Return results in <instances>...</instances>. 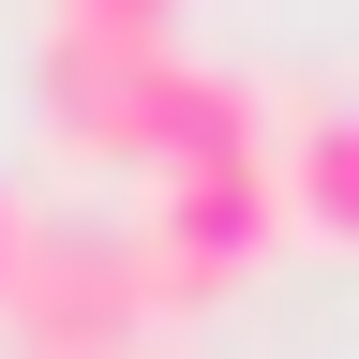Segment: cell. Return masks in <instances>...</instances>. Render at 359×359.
I'll return each mask as SVG.
<instances>
[{
    "mask_svg": "<svg viewBox=\"0 0 359 359\" xmlns=\"http://www.w3.org/2000/svg\"><path fill=\"white\" fill-rule=\"evenodd\" d=\"M30 359H135L150 344V255H135L120 210H30L15 285H0Z\"/></svg>",
    "mask_w": 359,
    "mask_h": 359,
    "instance_id": "cell-1",
    "label": "cell"
},
{
    "mask_svg": "<svg viewBox=\"0 0 359 359\" xmlns=\"http://www.w3.org/2000/svg\"><path fill=\"white\" fill-rule=\"evenodd\" d=\"M269 240H285V180H269V150H224V165H165L150 210H135V255H150V314H210L240 299Z\"/></svg>",
    "mask_w": 359,
    "mask_h": 359,
    "instance_id": "cell-2",
    "label": "cell"
},
{
    "mask_svg": "<svg viewBox=\"0 0 359 359\" xmlns=\"http://www.w3.org/2000/svg\"><path fill=\"white\" fill-rule=\"evenodd\" d=\"M165 60H180V45H120V30H60V15H45V45H30V120H45V150H60V165H135V150H150Z\"/></svg>",
    "mask_w": 359,
    "mask_h": 359,
    "instance_id": "cell-3",
    "label": "cell"
},
{
    "mask_svg": "<svg viewBox=\"0 0 359 359\" xmlns=\"http://www.w3.org/2000/svg\"><path fill=\"white\" fill-rule=\"evenodd\" d=\"M269 180H285V224H299V240L359 255V105H299V135L269 150Z\"/></svg>",
    "mask_w": 359,
    "mask_h": 359,
    "instance_id": "cell-4",
    "label": "cell"
},
{
    "mask_svg": "<svg viewBox=\"0 0 359 359\" xmlns=\"http://www.w3.org/2000/svg\"><path fill=\"white\" fill-rule=\"evenodd\" d=\"M60 30H120V45H180V0H45Z\"/></svg>",
    "mask_w": 359,
    "mask_h": 359,
    "instance_id": "cell-5",
    "label": "cell"
},
{
    "mask_svg": "<svg viewBox=\"0 0 359 359\" xmlns=\"http://www.w3.org/2000/svg\"><path fill=\"white\" fill-rule=\"evenodd\" d=\"M15 240H30V195L0 180V285H15Z\"/></svg>",
    "mask_w": 359,
    "mask_h": 359,
    "instance_id": "cell-6",
    "label": "cell"
}]
</instances>
